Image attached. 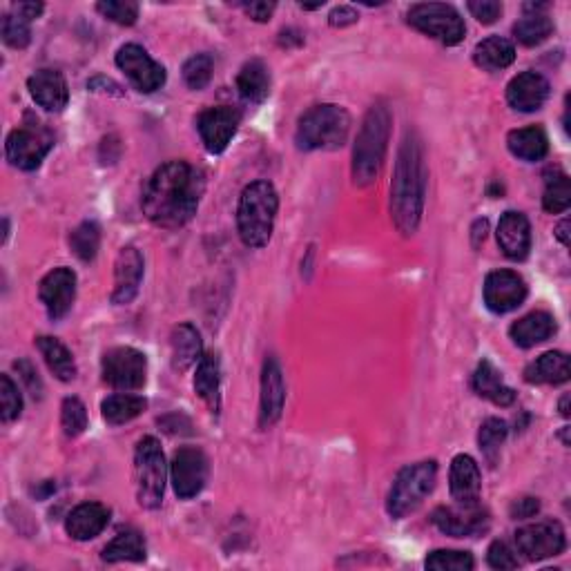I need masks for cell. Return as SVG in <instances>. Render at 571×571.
<instances>
[{"instance_id":"obj_33","label":"cell","mask_w":571,"mask_h":571,"mask_svg":"<svg viewBox=\"0 0 571 571\" xmlns=\"http://www.w3.org/2000/svg\"><path fill=\"white\" fill-rule=\"evenodd\" d=\"M36 346L41 351L45 364L50 366V371L58 377L61 382H72L76 377V362L72 353L67 351V346L50 335L36 337Z\"/></svg>"},{"instance_id":"obj_32","label":"cell","mask_w":571,"mask_h":571,"mask_svg":"<svg viewBox=\"0 0 571 571\" xmlns=\"http://www.w3.org/2000/svg\"><path fill=\"white\" fill-rule=\"evenodd\" d=\"M237 90L250 103H264L270 94V72L264 61H248L237 74Z\"/></svg>"},{"instance_id":"obj_10","label":"cell","mask_w":571,"mask_h":571,"mask_svg":"<svg viewBox=\"0 0 571 571\" xmlns=\"http://www.w3.org/2000/svg\"><path fill=\"white\" fill-rule=\"evenodd\" d=\"M103 380L116 391H139L148 377V360L137 348L116 346L103 355Z\"/></svg>"},{"instance_id":"obj_13","label":"cell","mask_w":571,"mask_h":571,"mask_svg":"<svg viewBox=\"0 0 571 571\" xmlns=\"http://www.w3.org/2000/svg\"><path fill=\"white\" fill-rule=\"evenodd\" d=\"M52 137L45 130L36 128H16L9 132L7 143H5V154L7 161L12 163L14 168L32 172L41 166L43 159L52 150Z\"/></svg>"},{"instance_id":"obj_22","label":"cell","mask_w":571,"mask_h":571,"mask_svg":"<svg viewBox=\"0 0 571 571\" xmlns=\"http://www.w3.org/2000/svg\"><path fill=\"white\" fill-rule=\"evenodd\" d=\"M549 99V81L538 72H522L507 85V103L518 112H536Z\"/></svg>"},{"instance_id":"obj_21","label":"cell","mask_w":571,"mask_h":571,"mask_svg":"<svg viewBox=\"0 0 571 571\" xmlns=\"http://www.w3.org/2000/svg\"><path fill=\"white\" fill-rule=\"evenodd\" d=\"M27 90L38 108H43L45 112H63L67 101H70L67 81L58 70H38L29 76Z\"/></svg>"},{"instance_id":"obj_38","label":"cell","mask_w":571,"mask_h":571,"mask_svg":"<svg viewBox=\"0 0 571 571\" xmlns=\"http://www.w3.org/2000/svg\"><path fill=\"white\" fill-rule=\"evenodd\" d=\"M70 246H72V253L81 261H85V264L94 261L96 253H99V246H101L99 224H94V221H83V224L70 235Z\"/></svg>"},{"instance_id":"obj_25","label":"cell","mask_w":571,"mask_h":571,"mask_svg":"<svg viewBox=\"0 0 571 571\" xmlns=\"http://www.w3.org/2000/svg\"><path fill=\"white\" fill-rule=\"evenodd\" d=\"M203 357L201 335L192 324L174 326L170 335V362L177 373H186L190 366H195Z\"/></svg>"},{"instance_id":"obj_42","label":"cell","mask_w":571,"mask_h":571,"mask_svg":"<svg viewBox=\"0 0 571 571\" xmlns=\"http://www.w3.org/2000/svg\"><path fill=\"white\" fill-rule=\"evenodd\" d=\"M61 429L67 438H79L87 429V409L79 398H65L61 406Z\"/></svg>"},{"instance_id":"obj_52","label":"cell","mask_w":571,"mask_h":571,"mask_svg":"<svg viewBox=\"0 0 571 571\" xmlns=\"http://www.w3.org/2000/svg\"><path fill=\"white\" fill-rule=\"evenodd\" d=\"M87 90H92V92H108V94H114V96H121V87L116 85L112 79H105V76H96V79L92 81H87Z\"/></svg>"},{"instance_id":"obj_29","label":"cell","mask_w":571,"mask_h":571,"mask_svg":"<svg viewBox=\"0 0 571 571\" xmlns=\"http://www.w3.org/2000/svg\"><path fill=\"white\" fill-rule=\"evenodd\" d=\"M507 148L520 161H527V163L543 161L549 152L547 132L540 128V125H529V128L511 130L507 137Z\"/></svg>"},{"instance_id":"obj_3","label":"cell","mask_w":571,"mask_h":571,"mask_svg":"<svg viewBox=\"0 0 571 571\" xmlns=\"http://www.w3.org/2000/svg\"><path fill=\"white\" fill-rule=\"evenodd\" d=\"M279 195L270 181H253L244 188L237 206V230L248 248L268 246L275 230Z\"/></svg>"},{"instance_id":"obj_9","label":"cell","mask_w":571,"mask_h":571,"mask_svg":"<svg viewBox=\"0 0 571 571\" xmlns=\"http://www.w3.org/2000/svg\"><path fill=\"white\" fill-rule=\"evenodd\" d=\"M516 554L529 563H540L545 558L560 556L567 547L565 529L556 520L534 522V525L520 527L514 534Z\"/></svg>"},{"instance_id":"obj_39","label":"cell","mask_w":571,"mask_h":571,"mask_svg":"<svg viewBox=\"0 0 571 571\" xmlns=\"http://www.w3.org/2000/svg\"><path fill=\"white\" fill-rule=\"evenodd\" d=\"M427 569L431 571H471L476 567V560L469 551L458 549H435L427 556Z\"/></svg>"},{"instance_id":"obj_11","label":"cell","mask_w":571,"mask_h":571,"mask_svg":"<svg viewBox=\"0 0 571 571\" xmlns=\"http://www.w3.org/2000/svg\"><path fill=\"white\" fill-rule=\"evenodd\" d=\"M116 67L128 76L132 87L141 94H152L166 83V67L154 61V58L137 43L123 45L116 52Z\"/></svg>"},{"instance_id":"obj_8","label":"cell","mask_w":571,"mask_h":571,"mask_svg":"<svg viewBox=\"0 0 571 571\" xmlns=\"http://www.w3.org/2000/svg\"><path fill=\"white\" fill-rule=\"evenodd\" d=\"M406 21L418 32L435 38V41L447 47L462 43L464 34H467V25H464L458 9L444 3L413 5L406 14Z\"/></svg>"},{"instance_id":"obj_28","label":"cell","mask_w":571,"mask_h":571,"mask_svg":"<svg viewBox=\"0 0 571 571\" xmlns=\"http://www.w3.org/2000/svg\"><path fill=\"white\" fill-rule=\"evenodd\" d=\"M569 355L563 351H549L531 362L525 369L527 384H565L569 380Z\"/></svg>"},{"instance_id":"obj_31","label":"cell","mask_w":571,"mask_h":571,"mask_svg":"<svg viewBox=\"0 0 571 571\" xmlns=\"http://www.w3.org/2000/svg\"><path fill=\"white\" fill-rule=\"evenodd\" d=\"M221 364L217 353H206L199 360L197 375H195V393L208 404L212 413H219L221 409Z\"/></svg>"},{"instance_id":"obj_51","label":"cell","mask_w":571,"mask_h":571,"mask_svg":"<svg viewBox=\"0 0 571 571\" xmlns=\"http://www.w3.org/2000/svg\"><path fill=\"white\" fill-rule=\"evenodd\" d=\"M357 12L353 7H348V5H342V7H335L331 16H328V23H331V27H348V25H353L357 23Z\"/></svg>"},{"instance_id":"obj_43","label":"cell","mask_w":571,"mask_h":571,"mask_svg":"<svg viewBox=\"0 0 571 571\" xmlns=\"http://www.w3.org/2000/svg\"><path fill=\"white\" fill-rule=\"evenodd\" d=\"M23 398L9 375H0V418L5 424L21 418Z\"/></svg>"},{"instance_id":"obj_44","label":"cell","mask_w":571,"mask_h":571,"mask_svg":"<svg viewBox=\"0 0 571 571\" xmlns=\"http://www.w3.org/2000/svg\"><path fill=\"white\" fill-rule=\"evenodd\" d=\"M96 12L108 18V21L130 27L137 23L139 18V5L132 3V0H108V3L96 5Z\"/></svg>"},{"instance_id":"obj_55","label":"cell","mask_w":571,"mask_h":571,"mask_svg":"<svg viewBox=\"0 0 571 571\" xmlns=\"http://www.w3.org/2000/svg\"><path fill=\"white\" fill-rule=\"evenodd\" d=\"M569 400H571L569 393H565L563 398H560L558 409H560V415H563V418H569Z\"/></svg>"},{"instance_id":"obj_26","label":"cell","mask_w":571,"mask_h":571,"mask_svg":"<svg viewBox=\"0 0 571 571\" xmlns=\"http://www.w3.org/2000/svg\"><path fill=\"white\" fill-rule=\"evenodd\" d=\"M556 333V319L547 311H534L511 324L509 337L520 348H534Z\"/></svg>"},{"instance_id":"obj_6","label":"cell","mask_w":571,"mask_h":571,"mask_svg":"<svg viewBox=\"0 0 571 571\" xmlns=\"http://www.w3.org/2000/svg\"><path fill=\"white\" fill-rule=\"evenodd\" d=\"M435 482H438V462L435 460H422L404 467L395 476L389 498H386L389 516L400 520L413 514L435 489Z\"/></svg>"},{"instance_id":"obj_1","label":"cell","mask_w":571,"mask_h":571,"mask_svg":"<svg viewBox=\"0 0 571 571\" xmlns=\"http://www.w3.org/2000/svg\"><path fill=\"white\" fill-rule=\"evenodd\" d=\"M203 190L201 170L188 161H168L145 183L141 206L154 226L177 230L197 215Z\"/></svg>"},{"instance_id":"obj_19","label":"cell","mask_w":571,"mask_h":571,"mask_svg":"<svg viewBox=\"0 0 571 571\" xmlns=\"http://www.w3.org/2000/svg\"><path fill=\"white\" fill-rule=\"evenodd\" d=\"M143 279V257L137 248H123L114 264V290L112 304L123 306L137 297Z\"/></svg>"},{"instance_id":"obj_50","label":"cell","mask_w":571,"mask_h":571,"mask_svg":"<svg viewBox=\"0 0 571 571\" xmlns=\"http://www.w3.org/2000/svg\"><path fill=\"white\" fill-rule=\"evenodd\" d=\"M241 7H244V12L257 23H268L270 16H273L277 9L275 3H244Z\"/></svg>"},{"instance_id":"obj_46","label":"cell","mask_w":571,"mask_h":571,"mask_svg":"<svg viewBox=\"0 0 571 571\" xmlns=\"http://www.w3.org/2000/svg\"><path fill=\"white\" fill-rule=\"evenodd\" d=\"M487 563L493 569H518L520 560L516 556V549H511L505 540H496L487 549Z\"/></svg>"},{"instance_id":"obj_37","label":"cell","mask_w":571,"mask_h":571,"mask_svg":"<svg viewBox=\"0 0 571 571\" xmlns=\"http://www.w3.org/2000/svg\"><path fill=\"white\" fill-rule=\"evenodd\" d=\"M507 424L498 418H489L482 422L480 433H478V447L482 451V456L489 462V467H496L500 458V449L507 440Z\"/></svg>"},{"instance_id":"obj_7","label":"cell","mask_w":571,"mask_h":571,"mask_svg":"<svg viewBox=\"0 0 571 571\" xmlns=\"http://www.w3.org/2000/svg\"><path fill=\"white\" fill-rule=\"evenodd\" d=\"M166 480L168 464L161 442L152 435H145L134 449V485H137V500L143 509L161 507Z\"/></svg>"},{"instance_id":"obj_4","label":"cell","mask_w":571,"mask_h":571,"mask_svg":"<svg viewBox=\"0 0 571 571\" xmlns=\"http://www.w3.org/2000/svg\"><path fill=\"white\" fill-rule=\"evenodd\" d=\"M391 112L384 103H375L366 112L362 130L357 134L353 148V181L355 186L366 188L377 179L382 170L391 137Z\"/></svg>"},{"instance_id":"obj_24","label":"cell","mask_w":571,"mask_h":571,"mask_svg":"<svg viewBox=\"0 0 571 571\" xmlns=\"http://www.w3.org/2000/svg\"><path fill=\"white\" fill-rule=\"evenodd\" d=\"M110 522V509L101 505V502H83L65 520V531L79 543L92 540L108 527Z\"/></svg>"},{"instance_id":"obj_48","label":"cell","mask_w":571,"mask_h":571,"mask_svg":"<svg viewBox=\"0 0 571 571\" xmlns=\"http://www.w3.org/2000/svg\"><path fill=\"white\" fill-rule=\"evenodd\" d=\"M14 369L18 371V377H21V380L25 382L29 395H32L34 400H41L43 398V382H41V377H38L32 362H29V360H18L14 364Z\"/></svg>"},{"instance_id":"obj_47","label":"cell","mask_w":571,"mask_h":571,"mask_svg":"<svg viewBox=\"0 0 571 571\" xmlns=\"http://www.w3.org/2000/svg\"><path fill=\"white\" fill-rule=\"evenodd\" d=\"M467 7L482 25H493L502 16V3H496V0H473Z\"/></svg>"},{"instance_id":"obj_54","label":"cell","mask_w":571,"mask_h":571,"mask_svg":"<svg viewBox=\"0 0 571 571\" xmlns=\"http://www.w3.org/2000/svg\"><path fill=\"white\" fill-rule=\"evenodd\" d=\"M569 219H563L560 224L556 226V237L560 239V244L563 246H569Z\"/></svg>"},{"instance_id":"obj_14","label":"cell","mask_w":571,"mask_h":571,"mask_svg":"<svg viewBox=\"0 0 571 571\" xmlns=\"http://www.w3.org/2000/svg\"><path fill=\"white\" fill-rule=\"evenodd\" d=\"M527 293L529 290L525 279L514 273V270H496V273H489L485 286H482L485 304L489 311L496 315H507L516 311L527 299Z\"/></svg>"},{"instance_id":"obj_23","label":"cell","mask_w":571,"mask_h":571,"mask_svg":"<svg viewBox=\"0 0 571 571\" xmlns=\"http://www.w3.org/2000/svg\"><path fill=\"white\" fill-rule=\"evenodd\" d=\"M498 246L511 261L527 259L531 250V226L529 219L518 210H509L500 217L498 224Z\"/></svg>"},{"instance_id":"obj_49","label":"cell","mask_w":571,"mask_h":571,"mask_svg":"<svg viewBox=\"0 0 571 571\" xmlns=\"http://www.w3.org/2000/svg\"><path fill=\"white\" fill-rule=\"evenodd\" d=\"M540 511V502L538 498H520L516 500L514 505L509 507V514L511 518L516 520H527V518H534Z\"/></svg>"},{"instance_id":"obj_40","label":"cell","mask_w":571,"mask_h":571,"mask_svg":"<svg viewBox=\"0 0 571 571\" xmlns=\"http://www.w3.org/2000/svg\"><path fill=\"white\" fill-rule=\"evenodd\" d=\"M571 206V183L567 174H556V177L547 179L545 195H543V208L549 215H560Z\"/></svg>"},{"instance_id":"obj_45","label":"cell","mask_w":571,"mask_h":571,"mask_svg":"<svg viewBox=\"0 0 571 571\" xmlns=\"http://www.w3.org/2000/svg\"><path fill=\"white\" fill-rule=\"evenodd\" d=\"M3 41L12 50H25L32 41V29H29V21L21 18L18 14H7L3 18Z\"/></svg>"},{"instance_id":"obj_27","label":"cell","mask_w":571,"mask_h":571,"mask_svg":"<svg viewBox=\"0 0 571 571\" xmlns=\"http://www.w3.org/2000/svg\"><path fill=\"white\" fill-rule=\"evenodd\" d=\"M471 386L480 398H485L496 406H511L516 402L514 389L502 382V373L489 360H482L478 364L476 373H473Z\"/></svg>"},{"instance_id":"obj_20","label":"cell","mask_w":571,"mask_h":571,"mask_svg":"<svg viewBox=\"0 0 571 571\" xmlns=\"http://www.w3.org/2000/svg\"><path fill=\"white\" fill-rule=\"evenodd\" d=\"M449 489L451 498L458 505H478L482 493V473L478 462L467 456V453H460V456L451 460Z\"/></svg>"},{"instance_id":"obj_53","label":"cell","mask_w":571,"mask_h":571,"mask_svg":"<svg viewBox=\"0 0 571 571\" xmlns=\"http://www.w3.org/2000/svg\"><path fill=\"white\" fill-rule=\"evenodd\" d=\"M43 3H18L14 5V12L25 18V21H34V18H38L43 14Z\"/></svg>"},{"instance_id":"obj_16","label":"cell","mask_w":571,"mask_h":571,"mask_svg":"<svg viewBox=\"0 0 571 571\" xmlns=\"http://www.w3.org/2000/svg\"><path fill=\"white\" fill-rule=\"evenodd\" d=\"M286 384L277 357H266L261 369V398H259V429L275 427L284 413Z\"/></svg>"},{"instance_id":"obj_36","label":"cell","mask_w":571,"mask_h":571,"mask_svg":"<svg viewBox=\"0 0 571 571\" xmlns=\"http://www.w3.org/2000/svg\"><path fill=\"white\" fill-rule=\"evenodd\" d=\"M554 32V21L547 12H525V16L514 25V36L525 47H536L545 43Z\"/></svg>"},{"instance_id":"obj_56","label":"cell","mask_w":571,"mask_h":571,"mask_svg":"<svg viewBox=\"0 0 571 571\" xmlns=\"http://www.w3.org/2000/svg\"><path fill=\"white\" fill-rule=\"evenodd\" d=\"M324 3H315V5H302V9H319Z\"/></svg>"},{"instance_id":"obj_30","label":"cell","mask_w":571,"mask_h":571,"mask_svg":"<svg viewBox=\"0 0 571 571\" xmlns=\"http://www.w3.org/2000/svg\"><path fill=\"white\" fill-rule=\"evenodd\" d=\"M516 61V47L509 38L489 36L473 50V63L485 72H500Z\"/></svg>"},{"instance_id":"obj_2","label":"cell","mask_w":571,"mask_h":571,"mask_svg":"<svg viewBox=\"0 0 571 571\" xmlns=\"http://www.w3.org/2000/svg\"><path fill=\"white\" fill-rule=\"evenodd\" d=\"M427 195V163H424L422 143L415 132H406L395 161L391 183V217L404 237L415 235Z\"/></svg>"},{"instance_id":"obj_41","label":"cell","mask_w":571,"mask_h":571,"mask_svg":"<svg viewBox=\"0 0 571 571\" xmlns=\"http://www.w3.org/2000/svg\"><path fill=\"white\" fill-rule=\"evenodd\" d=\"M212 70H215V58L210 54H195L183 65V81L190 90H203L212 79Z\"/></svg>"},{"instance_id":"obj_34","label":"cell","mask_w":571,"mask_h":571,"mask_svg":"<svg viewBox=\"0 0 571 571\" xmlns=\"http://www.w3.org/2000/svg\"><path fill=\"white\" fill-rule=\"evenodd\" d=\"M145 406H148V402H145V398H141V395L116 393L103 400L101 411L105 422L112 424V427H121V424H128L134 418H139V415L145 411Z\"/></svg>"},{"instance_id":"obj_5","label":"cell","mask_w":571,"mask_h":571,"mask_svg":"<svg viewBox=\"0 0 571 571\" xmlns=\"http://www.w3.org/2000/svg\"><path fill=\"white\" fill-rule=\"evenodd\" d=\"M351 132V114L342 105L322 103L299 116L295 143L299 150H340Z\"/></svg>"},{"instance_id":"obj_18","label":"cell","mask_w":571,"mask_h":571,"mask_svg":"<svg viewBox=\"0 0 571 571\" xmlns=\"http://www.w3.org/2000/svg\"><path fill=\"white\" fill-rule=\"evenodd\" d=\"M38 297L45 306L47 315L52 319H61L67 313L76 299V273L72 268H54L47 273L41 284H38Z\"/></svg>"},{"instance_id":"obj_17","label":"cell","mask_w":571,"mask_h":571,"mask_svg":"<svg viewBox=\"0 0 571 571\" xmlns=\"http://www.w3.org/2000/svg\"><path fill=\"white\" fill-rule=\"evenodd\" d=\"M431 522L451 538H473L489 527L487 511L480 505L438 507L431 514Z\"/></svg>"},{"instance_id":"obj_35","label":"cell","mask_w":571,"mask_h":571,"mask_svg":"<svg viewBox=\"0 0 571 571\" xmlns=\"http://www.w3.org/2000/svg\"><path fill=\"white\" fill-rule=\"evenodd\" d=\"M145 540L139 531H123L103 549L105 563H141L145 560Z\"/></svg>"},{"instance_id":"obj_12","label":"cell","mask_w":571,"mask_h":571,"mask_svg":"<svg viewBox=\"0 0 571 571\" xmlns=\"http://www.w3.org/2000/svg\"><path fill=\"white\" fill-rule=\"evenodd\" d=\"M208 458L197 447H183L172 456L170 476L174 493L181 500H190L201 493L208 482Z\"/></svg>"},{"instance_id":"obj_15","label":"cell","mask_w":571,"mask_h":571,"mask_svg":"<svg viewBox=\"0 0 571 571\" xmlns=\"http://www.w3.org/2000/svg\"><path fill=\"white\" fill-rule=\"evenodd\" d=\"M241 123V112L232 105H219L199 114L197 130L210 154H221L235 137Z\"/></svg>"}]
</instances>
